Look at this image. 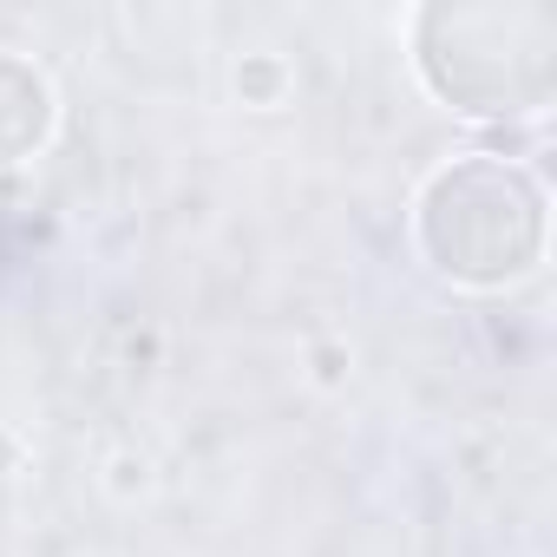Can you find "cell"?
<instances>
[{"mask_svg": "<svg viewBox=\"0 0 557 557\" xmlns=\"http://www.w3.org/2000/svg\"><path fill=\"white\" fill-rule=\"evenodd\" d=\"M53 119H60V106H53L47 73L21 53H0V171L40 158L53 138Z\"/></svg>", "mask_w": 557, "mask_h": 557, "instance_id": "3", "label": "cell"}, {"mask_svg": "<svg viewBox=\"0 0 557 557\" xmlns=\"http://www.w3.org/2000/svg\"><path fill=\"white\" fill-rule=\"evenodd\" d=\"M413 243L426 269L459 289L524 283L550 243V203L537 171L505 151H466L440 164L413 197Z\"/></svg>", "mask_w": 557, "mask_h": 557, "instance_id": "2", "label": "cell"}, {"mask_svg": "<svg viewBox=\"0 0 557 557\" xmlns=\"http://www.w3.org/2000/svg\"><path fill=\"white\" fill-rule=\"evenodd\" d=\"M236 99L256 106V112L283 106V99H289V66L275 60V53H243V66H236Z\"/></svg>", "mask_w": 557, "mask_h": 557, "instance_id": "4", "label": "cell"}, {"mask_svg": "<svg viewBox=\"0 0 557 557\" xmlns=\"http://www.w3.org/2000/svg\"><path fill=\"white\" fill-rule=\"evenodd\" d=\"M420 86L459 119H544L557 92L550 0H433L413 14Z\"/></svg>", "mask_w": 557, "mask_h": 557, "instance_id": "1", "label": "cell"}]
</instances>
